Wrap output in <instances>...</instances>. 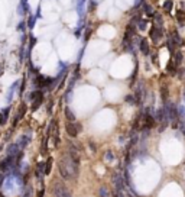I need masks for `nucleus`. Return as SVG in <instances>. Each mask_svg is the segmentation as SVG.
<instances>
[{
  "label": "nucleus",
  "instance_id": "20",
  "mask_svg": "<svg viewBox=\"0 0 185 197\" xmlns=\"http://www.w3.org/2000/svg\"><path fill=\"white\" fill-rule=\"evenodd\" d=\"M3 180H5V175H3V174H0V184L3 183Z\"/></svg>",
  "mask_w": 185,
  "mask_h": 197
},
{
  "label": "nucleus",
  "instance_id": "3",
  "mask_svg": "<svg viewBox=\"0 0 185 197\" xmlns=\"http://www.w3.org/2000/svg\"><path fill=\"white\" fill-rule=\"evenodd\" d=\"M65 129H67V133H68V136L71 138H75L80 132H81L82 126L80 123H77V122H68L65 125Z\"/></svg>",
  "mask_w": 185,
  "mask_h": 197
},
{
  "label": "nucleus",
  "instance_id": "7",
  "mask_svg": "<svg viewBox=\"0 0 185 197\" xmlns=\"http://www.w3.org/2000/svg\"><path fill=\"white\" fill-rule=\"evenodd\" d=\"M35 23H36V16H35V15H29L27 22H26L27 28H29V29H33V28H35Z\"/></svg>",
  "mask_w": 185,
  "mask_h": 197
},
{
  "label": "nucleus",
  "instance_id": "2",
  "mask_svg": "<svg viewBox=\"0 0 185 197\" xmlns=\"http://www.w3.org/2000/svg\"><path fill=\"white\" fill-rule=\"evenodd\" d=\"M52 191H54V196L55 197H72L71 191L67 188L61 181H55L54 183V188H52Z\"/></svg>",
  "mask_w": 185,
  "mask_h": 197
},
{
  "label": "nucleus",
  "instance_id": "6",
  "mask_svg": "<svg viewBox=\"0 0 185 197\" xmlns=\"http://www.w3.org/2000/svg\"><path fill=\"white\" fill-rule=\"evenodd\" d=\"M139 48H140V52L145 55H149L151 52V49H149V44H147L146 39H140V42H139Z\"/></svg>",
  "mask_w": 185,
  "mask_h": 197
},
{
  "label": "nucleus",
  "instance_id": "9",
  "mask_svg": "<svg viewBox=\"0 0 185 197\" xmlns=\"http://www.w3.org/2000/svg\"><path fill=\"white\" fill-rule=\"evenodd\" d=\"M98 197H110V191L107 187H100V190H98Z\"/></svg>",
  "mask_w": 185,
  "mask_h": 197
},
{
  "label": "nucleus",
  "instance_id": "19",
  "mask_svg": "<svg viewBox=\"0 0 185 197\" xmlns=\"http://www.w3.org/2000/svg\"><path fill=\"white\" fill-rule=\"evenodd\" d=\"M38 197H44V188H42V190H41V191H39Z\"/></svg>",
  "mask_w": 185,
  "mask_h": 197
},
{
  "label": "nucleus",
  "instance_id": "14",
  "mask_svg": "<svg viewBox=\"0 0 185 197\" xmlns=\"http://www.w3.org/2000/svg\"><path fill=\"white\" fill-rule=\"evenodd\" d=\"M104 159H106L107 162H113V161H114V155H113V152H111V151H107V152H106Z\"/></svg>",
  "mask_w": 185,
  "mask_h": 197
},
{
  "label": "nucleus",
  "instance_id": "1",
  "mask_svg": "<svg viewBox=\"0 0 185 197\" xmlns=\"http://www.w3.org/2000/svg\"><path fill=\"white\" fill-rule=\"evenodd\" d=\"M60 173L64 180H75L80 174V158L77 155V151L70 149L64 154L62 159L60 161Z\"/></svg>",
  "mask_w": 185,
  "mask_h": 197
},
{
  "label": "nucleus",
  "instance_id": "4",
  "mask_svg": "<svg viewBox=\"0 0 185 197\" xmlns=\"http://www.w3.org/2000/svg\"><path fill=\"white\" fill-rule=\"evenodd\" d=\"M31 98H32V109L36 110L44 102V93L41 90H36V91L31 93Z\"/></svg>",
  "mask_w": 185,
  "mask_h": 197
},
{
  "label": "nucleus",
  "instance_id": "10",
  "mask_svg": "<svg viewBox=\"0 0 185 197\" xmlns=\"http://www.w3.org/2000/svg\"><path fill=\"white\" fill-rule=\"evenodd\" d=\"M65 117L68 122H75V116H74V113L70 110V107H65Z\"/></svg>",
  "mask_w": 185,
  "mask_h": 197
},
{
  "label": "nucleus",
  "instance_id": "12",
  "mask_svg": "<svg viewBox=\"0 0 185 197\" xmlns=\"http://www.w3.org/2000/svg\"><path fill=\"white\" fill-rule=\"evenodd\" d=\"M51 167H52V158H49L48 162H46V164H45V167H44V174L45 175L51 173Z\"/></svg>",
  "mask_w": 185,
  "mask_h": 197
},
{
  "label": "nucleus",
  "instance_id": "11",
  "mask_svg": "<svg viewBox=\"0 0 185 197\" xmlns=\"http://www.w3.org/2000/svg\"><path fill=\"white\" fill-rule=\"evenodd\" d=\"M19 6L23 9L25 13H29V12H31V7H29V5H27V0H20V5Z\"/></svg>",
  "mask_w": 185,
  "mask_h": 197
},
{
  "label": "nucleus",
  "instance_id": "15",
  "mask_svg": "<svg viewBox=\"0 0 185 197\" xmlns=\"http://www.w3.org/2000/svg\"><path fill=\"white\" fill-rule=\"evenodd\" d=\"M163 9H165V12L172 10V0H166V2L163 3Z\"/></svg>",
  "mask_w": 185,
  "mask_h": 197
},
{
  "label": "nucleus",
  "instance_id": "16",
  "mask_svg": "<svg viewBox=\"0 0 185 197\" xmlns=\"http://www.w3.org/2000/svg\"><path fill=\"white\" fill-rule=\"evenodd\" d=\"M22 197H32V188H31V187H26V193H25Z\"/></svg>",
  "mask_w": 185,
  "mask_h": 197
},
{
  "label": "nucleus",
  "instance_id": "5",
  "mask_svg": "<svg viewBox=\"0 0 185 197\" xmlns=\"http://www.w3.org/2000/svg\"><path fill=\"white\" fill-rule=\"evenodd\" d=\"M151 38H152V41H155V42H158L159 39H161V36H162V29H161V26H158V25H155V26H152V29H151Z\"/></svg>",
  "mask_w": 185,
  "mask_h": 197
},
{
  "label": "nucleus",
  "instance_id": "13",
  "mask_svg": "<svg viewBox=\"0 0 185 197\" xmlns=\"http://www.w3.org/2000/svg\"><path fill=\"white\" fill-rule=\"evenodd\" d=\"M143 10L146 12L147 16H153V15H155V13H153V9H152V7H151L149 5H146V3L143 5Z\"/></svg>",
  "mask_w": 185,
  "mask_h": 197
},
{
  "label": "nucleus",
  "instance_id": "17",
  "mask_svg": "<svg viewBox=\"0 0 185 197\" xmlns=\"http://www.w3.org/2000/svg\"><path fill=\"white\" fill-rule=\"evenodd\" d=\"M25 28H26V22H20L17 26V31H25Z\"/></svg>",
  "mask_w": 185,
  "mask_h": 197
},
{
  "label": "nucleus",
  "instance_id": "8",
  "mask_svg": "<svg viewBox=\"0 0 185 197\" xmlns=\"http://www.w3.org/2000/svg\"><path fill=\"white\" fill-rule=\"evenodd\" d=\"M176 19H178V22H180L181 26H184L185 25V12L178 10V13H176Z\"/></svg>",
  "mask_w": 185,
  "mask_h": 197
},
{
  "label": "nucleus",
  "instance_id": "18",
  "mask_svg": "<svg viewBox=\"0 0 185 197\" xmlns=\"http://www.w3.org/2000/svg\"><path fill=\"white\" fill-rule=\"evenodd\" d=\"M90 148H91V149H92V152L96 151V145H94V143H91V142H90Z\"/></svg>",
  "mask_w": 185,
  "mask_h": 197
}]
</instances>
